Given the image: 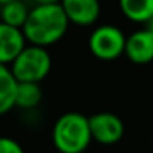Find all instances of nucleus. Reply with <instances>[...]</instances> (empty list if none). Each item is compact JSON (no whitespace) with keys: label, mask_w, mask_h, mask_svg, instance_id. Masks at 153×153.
Wrapping results in <instances>:
<instances>
[{"label":"nucleus","mask_w":153,"mask_h":153,"mask_svg":"<svg viewBox=\"0 0 153 153\" xmlns=\"http://www.w3.org/2000/svg\"><path fill=\"white\" fill-rule=\"evenodd\" d=\"M69 25V20L59 4L35 5L30 8L22 31L27 38V43L48 48L63 40Z\"/></svg>","instance_id":"1"},{"label":"nucleus","mask_w":153,"mask_h":153,"mask_svg":"<svg viewBox=\"0 0 153 153\" xmlns=\"http://www.w3.org/2000/svg\"><path fill=\"white\" fill-rule=\"evenodd\" d=\"M92 142L89 117L79 112H66L53 125V145L59 153H82Z\"/></svg>","instance_id":"2"},{"label":"nucleus","mask_w":153,"mask_h":153,"mask_svg":"<svg viewBox=\"0 0 153 153\" xmlns=\"http://www.w3.org/2000/svg\"><path fill=\"white\" fill-rule=\"evenodd\" d=\"M51 56L45 46L27 43L12 61L10 69L18 82H40L51 71Z\"/></svg>","instance_id":"3"},{"label":"nucleus","mask_w":153,"mask_h":153,"mask_svg":"<svg viewBox=\"0 0 153 153\" xmlns=\"http://www.w3.org/2000/svg\"><path fill=\"white\" fill-rule=\"evenodd\" d=\"M125 33L115 25H99L89 35V51L100 61H114L123 56Z\"/></svg>","instance_id":"4"},{"label":"nucleus","mask_w":153,"mask_h":153,"mask_svg":"<svg viewBox=\"0 0 153 153\" xmlns=\"http://www.w3.org/2000/svg\"><path fill=\"white\" fill-rule=\"evenodd\" d=\"M92 140L100 145H115L125 133L122 119L114 112H97L89 117Z\"/></svg>","instance_id":"5"},{"label":"nucleus","mask_w":153,"mask_h":153,"mask_svg":"<svg viewBox=\"0 0 153 153\" xmlns=\"http://www.w3.org/2000/svg\"><path fill=\"white\" fill-rule=\"evenodd\" d=\"M123 54L133 64H148L153 61V31L148 28H138L132 31L125 40Z\"/></svg>","instance_id":"6"},{"label":"nucleus","mask_w":153,"mask_h":153,"mask_svg":"<svg viewBox=\"0 0 153 153\" xmlns=\"http://www.w3.org/2000/svg\"><path fill=\"white\" fill-rule=\"evenodd\" d=\"M61 8L64 10L69 23L77 27H91L100 17L99 0H61Z\"/></svg>","instance_id":"7"},{"label":"nucleus","mask_w":153,"mask_h":153,"mask_svg":"<svg viewBox=\"0 0 153 153\" xmlns=\"http://www.w3.org/2000/svg\"><path fill=\"white\" fill-rule=\"evenodd\" d=\"M25 45L27 38L22 28H15L0 22V63L10 66L12 61L25 48Z\"/></svg>","instance_id":"8"},{"label":"nucleus","mask_w":153,"mask_h":153,"mask_svg":"<svg viewBox=\"0 0 153 153\" xmlns=\"http://www.w3.org/2000/svg\"><path fill=\"white\" fill-rule=\"evenodd\" d=\"M17 82L8 64L0 63V115L15 109V91Z\"/></svg>","instance_id":"9"},{"label":"nucleus","mask_w":153,"mask_h":153,"mask_svg":"<svg viewBox=\"0 0 153 153\" xmlns=\"http://www.w3.org/2000/svg\"><path fill=\"white\" fill-rule=\"evenodd\" d=\"M119 7L132 23L146 25L153 15V0H119Z\"/></svg>","instance_id":"10"},{"label":"nucleus","mask_w":153,"mask_h":153,"mask_svg":"<svg viewBox=\"0 0 153 153\" xmlns=\"http://www.w3.org/2000/svg\"><path fill=\"white\" fill-rule=\"evenodd\" d=\"M43 99V91L40 82H17L15 91V107L30 110L40 105Z\"/></svg>","instance_id":"11"},{"label":"nucleus","mask_w":153,"mask_h":153,"mask_svg":"<svg viewBox=\"0 0 153 153\" xmlns=\"http://www.w3.org/2000/svg\"><path fill=\"white\" fill-rule=\"evenodd\" d=\"M28 13H30V8L23 0H10L2 4L0 7V22L15 28H23Z\"/></svg>","instance_id":"12"},{"label":"nucleus","mask_w":153,"mask_h":153,"mask_svg":"<svg viewBox=\"0 0 153 153\" xmlns=\"http://www.w3.org/2000/svg\"><path fill=\"white\" fill-rule=\"evenodd\" d=\"M0 153H25V150L15 138L0 137Z\"/></svg>","instance_id":"13"},{"label":"nucleus","mask_w":153,"mask_h":153,"mask_svg":"<svg viewBox=\"0 0 153 153\" xmlns=\"http://www.w3.org/2000/svg\"><path fill=\"white\" fill-rule=\"evenodd\" d=\"M61 0H35L36 5H53V4H59Z\"/></svg>","instance_id":"14"},{"label":"nucleus","mask_w":153,"mask_h":153,"mask_svg":"<svg viewBox=\"0 0 153 153\" xmlns=\"http://www.w3.org/2000/svg\"><path fill=\"white\" fill-rule=\"evenodd\" d=\"M146 28L153 31V15H152V18H150V20H148V23H146Z\"/></svg>","instance_id":"15"},{"label":"nucleus","mask_w":153,"mask_h":153,"mask_svg":"<svg viewBox=\"0 0 153 153\" xmlns=\"http://www.w3.org/2000/svg\"><path fill=\"white\" fill-rule=\"evenodd\" d=\"M5 2H10V0H0V4H5Z\"/></svg>","instance_id":"16"},{"label":"nucleus","mask_w":153,"mask_h":153,"mask_svg":"<svg viewBox=\"0 0 153 153\" xmlns=\"http://www.w3.org/2000/svg\"><path fill=\"white\" fill-rule=\"evenodd\" d=\"M0 7H2V4H0Z\"/></svg>","instance_id":"17"}]
</instances>
